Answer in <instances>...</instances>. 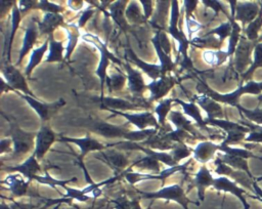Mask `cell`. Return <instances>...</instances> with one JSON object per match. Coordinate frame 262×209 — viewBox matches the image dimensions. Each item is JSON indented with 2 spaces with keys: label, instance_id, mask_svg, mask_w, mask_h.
<instances>
[{
  "label": "cell",
  "instance_id": "obj_1",
  "mask_svg": "<svg viewBox=\"0 0 262 209\" xmlns=\"http://www.w3.org/2000/svg\"><path fill=\"white\" fill-rule=\"evenodd\" d=\"M179 20V6L177 1L171 2V15H170V25L168 28V33L177 41L178 43V53L182 55V60L180 66L183 69L190 70L192 69V62L189 56H187V47L190 43L188 37L184 35V33L178 29L177 24Z\"/></svg>",
  "mask_w": 262,
  "mask_h": 209
},
{
  "label": "cell",
  "instance_id": "obj_2",
  "mask_svg": "<svg viewBox=\"0 0 262 209\" xmlns=\"http://www.w3.org/2000/svg\"><path fill=\"white\" fill-rule=\"evenodd\" d=\"M73 124L75 126L86 128L106 138H124L126 133L128 132L127 129L121 126L110 124L101 119H96L92 117L77 118L74 120Z\"/></svg>",
  "mask_w": 262,
  "mask_h": 209
},
{
  "label": "cell",
  "instance_id": "obj_3",
  "mask_svg": "<svg viewBox=\"0 0 262 209\" xmlns=\"http://www.w3.org/2000/svg\"><path fill=\"white\" fill-rule=\"evenodd\" d=\"M82 39L91 45H93L99 52H100V59L98 62V67L96 69V75L100 79V87H101V95H103V86L105 84L106 80V68L110 64V60L116 62V64H122L120 59H118L107 48L105 42H103L98 36L91 34V33H86L82 35Z\"/></svg>",
  "mask_w": 262,
  "mask_h": 209
},
{
  "label": "cell",
  "instance_id": "obj_4",
  "mask_svg": "<svg viewBox=\"0 0 262 209\" xmlns=\"http://www.w3.org/2000/svg\"><path fill=\"white\" fill-rule=\"evenodd\" d=\"M6 120L9 122V134L13 143V157H18L28 153L33 148L34 137L37 135L35 132L24 131L18 124L15 122V119L11 116L3 115Z\"/></svg>",
  "mask_w": 262,
  "mask_h": 209
},
{
  "label": "cell",
  "instance_id": "obj_5",
  "mask_svg": "<svg viewBox=\"0 0 262 209\" xmlns=\"http://www.w3.org/2000/svg\"><path fill=\"white\" fill-rule=\"evenodd\" d=\"M142 198L145 199H167L173 200L183 206L184 209H188L187 204L192 203L184 194L183 189L179 184H171L168 186H163L161 190L155 193H141Z\"/></svg>",
  "mask_w": 262,
  "mask_h": 209
},
{
  "label": "cell",
  "instance_id": "obj_6",
  "mask_svg": "<svg viewBox=\"0 0 262 209\" xmlns=\"http://www.w3.org/2000/svg\"><path fill=\"white\" fill-rule=\"evenodd\" d=\"M20 96L24 99H26L28 101V103L37 112V114L39 115L42 122H46L49 119H51L57 113V111L63 104H66V101L62 98H59L58 100L51 102V103H46V102H41V101L37 100L36 98H34L31 95L20 94Z\"/></svg>",
  "mask_w": 262,
  "mask_h": 209
},
{
  "label": "cell",
  "instance_id": "obj_7",
  "mask_svg": "<svg viewBox=\"0 0 262 209\" xmlns=\"http://www.w3.org/2000/svg\"><path fill=\"white\" fill-rule=\"evenodd\" d=\"M188 163H184V164H178L176 166L173 167H168L164 170H162L159 174H147V173H138V172H127L125 173V177L128 180L129 183L134 184L138 181H142V180H162L165 181L166 178H168L170 175L176 173V172H184L186 169Z\"/></svg>",
  "mask_w": 262,
  "mask_h": 209
},
{
  "label": "cell",
  "instance_id": "obj_8",
  "mask_svg": "<svg viewBox=\"0 0 262 209\" xmlns=\"http://www.w3.org/2000/svg\"><path fill=\"white\" fill-rule=\"evenodd\" d=\"M91 99L93 102L97 103L101 109H104L107 111L114 110V111L124 112V111H134L142 108V106L137 102H131L121 97H111V96L101 95L100 97H91Z\"/></svg>",
  "mask_w": 262,
  "mask_h": 209
},
{
  "label": "cell",
  "instance_id": "obj_9",
  "mask_svg": "<svg viewBox=\"0 0 262 209\" xmlns=\"http://www.w3.org/2000/svg\"><path fill=\"white\" fill-rule=\"evenodd\" d=\"M97 159L103 161L106 163L114 171L116 174L121 173L123 175L124 172H127L125 167L128 165V159L127 157L119 152L118 150H106V151H100L97 156H95Z\"/></svg>",
  "mask_w": 262,
  "mask_h": 209
},
{
  "label": "cell",
  "instance_id": "obj_10",
  "mask_svg": "<svg viewBox=\"0 0 262 209\" xmlns=\"http://www.w3.org/2000/svg\"><path fill=\"white\" fill-rule=\"evenodd\" d=\"M1 71H2L3 78L6 80L7 85H9L12 89L20 90L25 94L32 96V93L29 90L25 77L20 74V72L16 68H14L10 64H6L2 67Z\"/></svg>",
  "mask_w": 262,
  "mask_h": 209
},
{
  "label": "cell",
  "instance_id": "obj_11",
  "mask_svg": "<svg viewBox=\"0 0 262 209\" xmlns=\"http://www.w3.org/2000/svg\"><path fill=\"white\" fill-rule=\"evenodd\" d=\"M176 84V79L172 76H162L157 80H152L146 84V89L149 90V102L164 97L170 89Z\"/></svg>",
  "mask_w": 262,
  "mask_h": 209
},
{
  "label": "cell",
  "instance_id": "obj_12",
  "mask_svg": "<svg viewBox=\"0 0 262 209\" xmlns=\"http://www.w3.org/2000/svg\"><path fill=\"white\" fill-rule=\"evenodd\" d=\"M110 112H112L115 115H121L122 117L126 118L130 123L135 125L139 130L147 129L149 126L156 127V129H158L159 127L158 120H156L155 116L149 112H143L139 114H130V113L119 112L114 110H110Z\"/></svg>",
  "mask_w": 262,
  "mask_h": 209
},
{
  "label": "cell",
  "instance_id": "obj_13",
  "mask_svg": "<svg viewBox=\"0 0 262 209\" xmlns=\"http://www.w3.org/2000/svg\"><path fill=\"white\" fill-rule=\"evenodd\" d=\"M55 140V133L44 123L36 135V148L33 155L41 160Z\"/></svg>",
  "mask_w": 262,
  "mask_h": 209
},
{
  "label": "cell",
  "instance_id": "obj_14",
  "mask_svg": "<svg viewBox=\"0 0 262 209\" xmlns=\"http://www.w3.org/2000/svg\"><path fill=\"white\" fill-rule=\"evenodd\" d=\"M61 141H68V142H73L75 144H77L80 150H81V154L79 155L78 159H79V163L82 164V159L85 157V155L89 152L92 151H102L103 149L106 148V145H103L102 143L98 142L97 140H95L94 138L90 137V136H86L84 138H74V137H64L61 136L60 139Z\"/></svg>",
  "mask_w": 262,
  "mask_h": 209
},
{
  "label": "cell",
  "instance_id": "obj_15",
  "mask_svg": "<svg viewBox=\"0 0 262 209\" xmlns=\"http://www.w3.org/2000/svg\"><path fill=\"white\" fill-rule=\"evenodd\" d=\"M124 67L127 72V80H128V88L130 92L135 95V97H141L140 95L146 89V84L142 78V75L137 70L131 68L129 64H124Z\"/></svg>",
  "mask_w": 262,
  "mask_h": 209
},
{
  "label": "cell",
  "instance_id": "obj_16",
  "mask_svg": "<svg viewBox=\"0 0 262 209\" xmlns=\"http://www.w3.org/2000/svg\"><path fill=\"white\" fill-rule=\"evenodd\" d=\"M7 171H11V172H19L21 175H24L27 180L31 181L32 179H34V177L37 175V173L41 170V167L38 163L37 158L32 155L30 156L23 164L14 166V167H6L4 168Z\"/></svg>",
  "mask_w": 262,
  "mask_h": 209
},
{
  "label": "cell",
  "instance_id": "obj_17",
  "mask_svg": "<svg viewBox=\"0 0 262 209\" xmlns=\"http://www.w3.org/2000/svg\"><path fill=\"white\" fill-rule=\"evenodd\" d=\"M126 51H127V54H128L130 60L132 62H134L135 65H137V67H139L150 79L157 80L160 77H162V72H161V66L160 65H152V64H148L146 61H143L142 59H140L135 54V52L130 47H128L126 49Z\"/></svg>",
  "mask_w": 262,
  "mask_h": 209
},
{
  "label": "cell",
  "instance_id": "obj_18",
  "mask_svg": "<svg viewBox=\"0 0 262 209\" xmlns=\"http://www.w3.org/2000/svg\"><path fill=\"white\" fill-rule=\"evenodd\" d=\"M38 29H39V33L41 35L44 34H48V36L50 34L53 33V31L59 27V26H63V17L59 14V13H45L42 20L39 22L38 24Z\"/></svg>",
  "mask_w": 262,
  "mask_h": 209
},
{
  "label": "cell",
  "instance_id": "obj_19",
  "mask_svg": "<svg viewBox=\"0 0 262 209\" xmlns=\"http://www.w3.org/2000/svg\"><path fill=\"white\" fill-rule=\"evenodd\" d=\"M38 25H36L34 22L29 23L26 32H25V37H24V41H23V45L20 48V52H19V57L17 62L19 64L21 61V59L24 58V56L29 52V50L33 47V45L36 42V39L38 37Z\"/></svg>",
  "mask_w": 262,
  "mask_h": 209
},
{
  "label": "cell",
  "instance_id": "obj_20",
  "mask_svg": "<svg viewBox=\"0 0 262 209\" xmlns=\"http://www.w3.org/2000/svg\"><path fill=\"white\" fill-rule=\"evenodd\" d=\"M152 45L156 49V52L158 54V57L160 59V66H161V72L162 76H166V73L171 72L175 68V64L173 62L172 58L169 54H167L161 47L160 41H159V32L156 33V35L151 39Z\"/></svg>",
  "mask_w": 262,
  "mask_h": 209
},
{
  "label": "cell",
  "instance_id": "obj_21",
  "mask_svg": "<svg viewBox=\"0 0 262 209\" xmlns=\"http://www.w3.org/2000/svg\"><path fill=\"white\" fill-rule=\"evenodd\" d=\"M2 183L6 184L8 190L16 197H21L27 193L29 180H25L21 176L17 174H9Z\"/></svg>",
  "mask_w": 262,
  "mask_h": 209
},
{
  "label": "cell",
  "instance_id": "obj_22",
  "mask_svg": "<svg viewBox=\"0 0 262 209\" xmlns=\"http://www.w3.org/2000/svg\"><path fill=\"white\" fill-rule=\"evenodd\" d=\"M168 118H169V121L172 122V124L176 127V129L186 131L189 134L196 136V131H195L191 121H189L182 113H180L178 111H171L169 113Z\"/></svg>",
  "mask_w": 262,
  "mask_h": 209
},
{
  "label": "cell",
  "instance_id": "obj_23",
  "mask_svg": "<svg viewBox=\"0 0 262 209\" xmlns=\"http://www.w3.org/2000/svg\"><path fill=\"white\" fill-rule=\"evenodd\" d=\"M127 2L126 1H116L113 2L110 6H108V10H110V14L113 17V19L117 23V25H119L121 27L122 30L127 31L130 27L128 25V23L125 19V4Z\"/></svg>",
  "mask_w": 262,
  "mask_h": 209
},
{
  "label": "cell",
  "instance_id": "obj_24",
  "mask_svg": "<svg viewBox=\"0 0 262 209\" xmlns=\"http://www.w3.org/2000/svg\"><path fill=\"white\" fill-rule=\"evenodd\" d=\"M63 29L67 33V39H68V44L66 47V59H69L72 52L74 51V48L77 45L78 39L80 37V28L78 25L75 24H64Z\"/></svg>",
  "mask_w": 262,
  "mask_h": 209
},
{
  "label": "cell",
  "instance_id": "obj_25",
  "mask_svg": "<svg viewBox=\"0 0 262 209\" xmlns=\"http://www.w3.org/2000/svg\"><path fill=\"white\" fill-rule=\"evenodd\" d=\"M215 150L216 145L208 141H203L196 144V147L193 149V157L196 161L205 163L212 158Z\"/></svg>",
  "mask_w": 262,
  "mask_h": 209
},
{
  "label": "cell",
  "instance_id": "obj_26",
  "mask_svg": "<svg viewBox=\"0 0 262 209\" xmlns=\"http://www.w3.org/2000/svg\"><path fill=\"white\" fill-rule=\"evenodd\" d=\"M49 40V53L46 57V62H53V61H61L63 56V44L62 41H56L53 37V34L48 36Z\"/></svg>",
  "mask_w": 262,
  "mask_h": 209
},
{
  "label": "cell",
  "instance_id": "obj_27",
  "mask_svg": "<svg viewBox=\"0 0 262 209\" xmlns=\"http://www.w3.org/2000/svg\"><path fill=\"white\" fill-rule=\"evenodd\" d=\"M194 183H195V186L199 192V197L201 200H203L205 189L207 186H209L211 183H213V178L206 167H202L199 170V172L196 173L195 178H194Z\"/></svg>",
  "mask_w": 262,
  "mask_h": 209
},
{
  "label": "cell",
  "instance_id": "obj_28",
  "mask_svg": "<svg viewBox=\"0 0 262 209\" xmlns=\"http://www.w3.org/2000/svg\"><path fill=\"white\" fill-rule=\"evenodd\" d=\"M174 101L179 103L181 106L183 112L187 116L191 117L198 123L199 126H201L202 128L206 127V124H205L206 122H204V120L202 118V115H201V113H200V111H199V109H198L195 103H193L192 101L191 102H185V101H183V100H181L179 98H174Z\"/></svg>",
  "mask_w": 262,
  "mask_h": 209
},
{
  "label": "cell",
  "instance_id": "obj_29",
  "mask_svg": "<svg viewBox=\"0 0 262 209\" xmlns=\"http://www.w3.org/2000/svg\"><path fill=\"white\" fill-rule=\"evenodd\" d=\"M143 144H146L147 147H149V149L151 150H159L160 152H164L166 150H173L177 144H174L173 142L166 140L165 138L162 137V135H152L150 137H148L146 140L142 141Z\"/></svg>",
  "mask_w": 262,
  "mask_h": 209
},
{
  "label": "cell",
  "instance_id": "obj_30",
  "mask_svg": "<svg viewBox=\"0 0 262 209\" xmlns=\"http://www.w3.org/2000/svg\"><path fill=\"white\" fill-rule=\"evenodd\" d=\"M20 11L17 7V4L14 3L13 4V8H12V14H11V30H10V35H9V40H8V48H7V52H6V59H7V64L10 61V50H11V46H12V42H13V37L15 35V32L18 28V25L20 23L21 16H20Z\"/></svg>",
  "mask_w": 262,
  "mask_h": 209
},
{
  "label": "cell",
  "instance_id": "obj_31",
  "mask_svg": "<svg viewBox=\"0 0 262 209\" xmlns=\"http://www.w3.org/2000/svg\"><path fill=\"white\" fill-rule=\"evenodd\" d=\"M48 44H49V40L47 38L40 47H38V48H36V49H34L32 51L31 57L29 59V64L27 66V68H26V75L27 76H30V74L33 71V69L42 60V57H43L44 53L46 52V50L48 48Z\"/></svg>",
  "mask_w": 262,
  "mask_h": 209
},
{
  "label": "cell",
  "instance_id": "obj_32",
  "mask_svg": "<svg viewBox=\"0 0 262 209\" xmlns=\"http://www.w3.org/2000/svg\"><path fill=\"white\" fill-rule=\"evenodd\" d=\"M173 101H174V98H166L160 101L155 108V114L157 115L158 122L161 125H165L166 117L171 112V104Z\"/></svg>",
  "mask_w": 262,
  "mask_h": 209
},
{
  "label": "cell",
  "instance_id": "obj_33",
  "mask_svg": "<svg viewBox=\"0 0 262 209\" xmlns=\"http://www.w3.org/2000/svg\"><path fill=\"white\" fill-rule=\"evenodd\" d=\"M132 166H135L139 169H144V170H148V171H152L155 173H160V164L159 161L156 160L155 158L150 157V156H144L143 158L137 160L136 162H134V164Z\"/></svg>",
  "mask_w": 262,
  "mask_h": 209
},
{
  "label": "cell",
  "instance_id": "obj_34",
  "mask_svg": "<svg viewBox=\"0 0 262 209\" xmlns=\"http://www.w3.org/2000/svg\"><path fill=\"white\" fill-rule=\"evenodd\" d=\"M194 99L205 110V112L208 114V116L210 118L214 117V116H218V114L220 112L219 106L216 104L214 101H212L209 97L202 95V96H196Z\"/></svg>",
  "mask_w": 262,
  "mask_h": 209
},
{
  "label": "cell",
  "instance_id": "obj_35",
  "mask_svg": "<svg viewBox=\"0 0 262 209\" xmlns=\"http://www.w3.org/2000/svg\"><path fill=\"white\" fill-rule=\"evenodd\" d=\"M125 15L132 23L139 24V23H142L143 20H145L144 15L141 14L139 3L136 1H132L129 3L128 7L126 8Z\"/></svg>",
  "mask_w": 262,
  "mask_h": 209
},
{
  "label": "cell",
  "instance_id": "obj_36",
  "mask_svg": "<svg viewBox=\"0 0 262 209\" xmlns=\"http://www.w3.org/2000/svg\"><path fill=\"white\" fill-rule=\"evenodd\" d=\"M126 79H127V77L121 73H116L111 76H107L105 83H106V87H107L108 91L113 92V91L121 90L124 87Z\"/></svg>",
  "mask_w": 262,
  "mask_h": 209
},
{
  "label": "cell",
  "instance_id": "obj_37",
  "mask_svg": "<svg viewBox=\"0 0 262 209\" xmlns=\"http://www.w3.org/2000/svg\"><path fill=\"white\" fill-rule=\"evenodd\" d=\"M163 138H165L166 140H169L171 142H177L178 144L184 143V140L188 139V138H192V135L189 134L186 131L180 130V129H175V130H169L168 132H165L162 135Z\"/></svg>",
  "mask_w": 262,
  "mask_h": 209
},
{
  "label": "cell",
  "instance_id": "obj_38",
  "mask_svg": "<svg viewBox=\"0 0 262 209\" xmlns=\"http://www.w3.org/2000/svg\"><path fill=\"white\" fill-rule=\"evenodd\" d=\"M157 129L155 128H147L144 130H138V131H128L125 135V139L133 142L137 141H144L148 137L152 136L156 133Z\"/></svg>",
  "mask_w": 262,
  "mask_h": 209
},
{
  "label": "cell",
  "instance_id": "obj_39",
  "mask_svg": "<svg viewBox=\"0 0 262 209\" xmlns=\"http://www.w3.org/2000/svg\"><path fill=\"white\" fill-rule=\"evenodd\" d=\"M34 179H35V180H37V181H38V182H40V183H43V184H47V185H49L50 187L54 189L56 185H59V186H62V187H64L67 183H69V182H72V181H73V180H75L76 178L72 177V178H70V179H67V180H58V179H55V178L51 177V176H50V175H49V174L46 172L44 176L36 175V176L34 177Z\"/></svg>",
  "mask_w": 262,
  "mask_h": 209
},
{
  "label": "cell",
  "instance_id": "obj_40",
  "mask_svg": "<svg viewBox=\"0 0 262 209\" xmlns=\"http://www.w3.org/2000/svg\"><path fill=\"white\" fill-rule=\"evenodd\" d=\"M203 59L207 65L217 66L223 60V52L217 50H205L203 52Z\"/></svg>",
  "mask_w": 262,
  "mask_h": 209
},
{
  "label": "cell",
  "instance_id": "obj_41",
  "mask_svg": "<svg viewBox=\"0 0 262 209\" xmlns=\"http://www.w3.org/2000/svg\"><path fill=\"white\" fill-rule=\"evenodd\" d=\"M191 152H193L191 149H189L185 143H181V144H177L172 151H171V155L174 159V161L178 164L179 161H181L182 159L186 158L187 156H189L191 154Z\"/></svg>",
  "mask_w": 262,
  "mask_h": 209
},
{
  "label": "cell",
  "instance_id": "obj_42",
  "mask_svg": "<svg viewBox=\"0 0 262 209\" xmlns=\"http://www.w3.org/2000/svg\"><path fill=\"white\" fill-rule=\"evenodd\" d=\"M36 8H39L41 10L46 11V13H58L62 10V7L56 3L53 2H49V1H45V0H41L39 2H37Z\"/></svg>",
  "mask_w": 262,
  "mask_h": 209
},
{
  "label": "cell",
  "instance_id": "obj_43",
  "mask_svg": "<svg viewBox=\"0 0 262 209\" xmlns=\"http://www.w3.org/2000/svg\"><path fill=\"white\" fill-rule=\"evenodd\" d=\"M63 189L67 191V194L63 196L64 198L77 199L81 202H85L89 199V197L83 191H80V190H77V189H72V187H69V186H64Z\"/></svg>",
  "mask_w": 262,
  "mask_h": 209
},
{
  "label": "cell",
  "instance_id": "obj_44",
  "mask_svg": "<svg viewBox=\"0 0 262 209\" xmlns=\"http://www.w3.org/2000/svg\"><path fill=\"white\" fill-rule=\"evenodd\" d=\"M185 24H186V29H187V33H188V39L190 40V37L193 33H196L201 30L202 26L200 23H198L192 15L190 16H185Z\"/></svg>",
  "mask_w": 262,
  "mask_h": 209
},
{
  "label": "cell",
  "instance_id": "obj_45",
  "mask_svg": "<svg viewBox=\"0 0 262 209\" xmlns=\"http://www.w3.org/2000/svg\"><path fill=\"white\" fill-rule=\"evenodd\" d=\"M115 209H131L132 202H130L125 196H120L114 201Z\"/></svg>",
  "mask_w": 262,
  "mask_h": 209
},
{
  "label": "cell",
  "instance_id": "obj_46",
  "mask_svg": "<svg viewBox=\"0 0 262 209\" xmlns=\"http://www.w3.org/2000/svg\"><path fill=\"white\" fill-rule=\"evenodd\" d=\"M37 1L35 0H21L17 3V7L20 11V13H26L31 8H36Z\"/></svg>",
  "mask_w": 262,
  "mask_h": 209
},
{
  "label": "cell",
  "instance_id": "obj_47",
  "mask_svg": "<svg viewBox=\"0 0 262 209\" xmlns=\"http://www.w3.org/2000/svg\"><path fill=\"white\" fill-rule=\"evenodd\" d=\"M94 13V9L92 7H87L81 14L80 18H79V22H78V27L79 28H82L84 27L85 23L92 16V14Z\"/></svg>",
  "mask_w": 262,
  "mask_h": 209
},
{
  "label": "cell",
  "instance_id": "obj_48",
  "mask_svg": "<svg viewBox=\"0 0 262 209\" xmlns=\"http://www.w3.org/2000/svg\"><path fill=\"white\" fill-rule=\"evenodd\" d=\"M159 41H160V45H161L162 49H163L167 54H169L170 48H171V43H170V41L168 40L166 33L159 32Z\"/></svg>",
  "mask_w": 262,
  "mask_h": 209
},
{
  "label": "cell",
  "instance_id": "obj_49",
  "mask_svg": "<svg viewBox=\"0 0 262 209\" xmlns=\"http://www.w3.org/2000/svg\"><path fill=\"white\" fill-rule=\"evenodd\" d=\"M139 3L143 6V15L145 19H147L152 12V2L151 1H139Z\"/></svg>",
  "mask_w": 262,
  "mask_h": 209
},
{
  "label": "cell",
  "instance_id": "obj_50",
  "mask_svg": "<svg viewBox=\"0 0 262 209\" xmlns=\"http://www.w3.org/2000/svg\"><path fill=\"white\" fill-rule=\"evenodd\" d=\"M196 1H184L183 4H184V9H185V16H190L191 15V12L194 10V7L196 5Z\"/></svg>",
  "mask_w": 262,
  "mask_h": 209
},
{
  "label": "cell",
  "instance_id": "obj_51",
  "mask_svg": "<svg viewBox=\"0 0 262 209\" xmlns=\"http://www.w3.org/2000/svg\"><path fill=\"white\" fill-rule=\"evenodd\" d=\"M12 209H34L35 206L32 204H20L17 202H13L10 206Z\"/></svg>",
  "mask_w": 262,
  "mask_h": 209
},
{
  "label": "cell",
  "instance_id": "obj_52",
  "mask_svg": "<svg viewBox=\"0 0 262 209\" xmlns=\"http://www.w3.org/2000/svg\"><path fill=\"white\" fill-rule=\"evenodd\" d=\"M12 142L11 139H2L0 142V148H1V154L6 152L7 150L9 151V145Z\"/></svg>",
  "mask_w": 262,
  "mask_h": 209
},
{
  "label": "cell",
  "instance_id": "obj_53",
  "mask_svg": "<svg viewBox=\"0 0 262 209\" xmlns=\"http://www.w3.org/2000/svg\"><path fill=\"white\" fill-rule=\"evenodd\" d=\"M1 209H12V208H11V207H9L8 205H6V204L2 203V204H1Z\"/></svg>",
  "mask_w": 262,
  "mask_h": 209
}]
</instances>
